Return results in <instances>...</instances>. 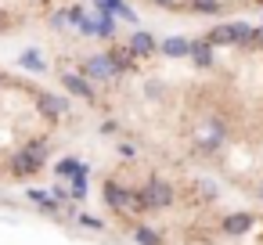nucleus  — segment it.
I'll list each match as a JSON object with an SVG mask.
<instances>
[{
    "mask_svg": "<svg viewBox=\"0 0 263 245\" xmlns=\"http://www.w3.org/2000/svg\"><path fill=\"white\" fill-rule=\"evenodd\" d=\"M94 0H0V44L51 40L72 33Z\"/></svg>",
    "mask_w": 263,
    "mask_h": 245,
    "instance_id": "20e7f679",
    "label": "nucleus"
},
{
    "mask_svg": "<svg viewBox=\"0 0 263 245\" xmlns=\"http://www.w3.org/2000/svg\"><path fill=\"white\" fill-rule=\"evenodd\" d=\"M51 80L119 159L263 202V22L94 33L51 51Z\"/></svg>",
    "mask_w": 263,
    "mask_h": 245,
    "instance_id": "f257e3e1",
    "label": "nucleus"
},
{
    "mask_svg": "<svg viewBox=\"0 0 263 245\" xmlns=\"http://www.w3.org/2000/svg\"><path fill=\"white\" fill-rule=\"evenodd\" d=\"M80 116L62 83L0 58V177L29 180L44 173Z\"/></svg>",
    "mask_w": 263,
    "mask_h": 245,
    "instance_id": "f03ea898",
    "label": "nucleus"
},
{
    "mask_svg": "<svg viewBox=\"0 0 263 245\" xmlns=\"http://www.w3.org/2000/svg\"><path fill=\"white\" fill-rule=\"evenodd\" d=\"M116 4L141 22V29H209L231 22H259L263 0H116Z\"/></svg>",
    "mask_w": 263,
    "mask_h": 245,
    "instance_id": "7ed1b4c3",
    "label": "nucleus"
}]
</instances>
